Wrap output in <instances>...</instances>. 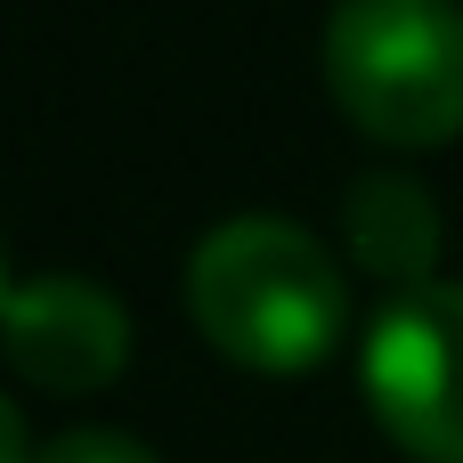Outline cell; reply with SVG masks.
I'll return each instance as SVG.
<instances>
[{
  "instance_id": "cell-7",
  "label": "cell",
  "mask_w": 463,
  "mask_h": 463,
  "mask_svg": "<svg viewBox=\"0 0 463 463\" xmlns=\"http://www.w3.org/2000/svg\"><path fill=\"white\" fill-rule=\"evenodd\" d=\"M0 463H33V448H24V415L0 399Z\"/></svg>"
},
{
  "instance_id": "cell-8",
  "label": "cell",
  "mask_w": 463,
  "mask_h": 463,
  "mask_svg": "<svg viewBox=\"0 0 463 463\" xmlns=\"http://www.w3.org/2000/svg\"><path fill=\"white\" fill-rule=\"evenodd\" d=\"M8 293H16V285H8V260H0V309H8Z\"/></svg>"
},
{
  "instance_id": "cell-1",
  "label": "cell",
  "mask_w": 463,
  "mask_h": 463,
  "mask_svg": "<svg viewBox=\"0 0 463 463\" xmlns=\"http://www.w3.org/2000/svg\"><path fill=\"white\" fill-rule=\"evenodd\" d=\"M187 317L228 366L309 374L342 342L350 293H342L334 252L301 220L244 212V220H220L187 252Z\"/></svg>"
},
{
  "instance_id": "cell-2",
  "label": "cell",
  "mask_w": 463,
  "mask_h": 463,
  "mask_svg": "<svg viewBox=\"0 0 463 463\" xmlns=\"http://www.w3.org/2000/svg\"><path fill=\"white\" fill-rule=\"evenodd\" d=\"M326 90L383 146H439L463 130V8L456 0H334Z\"/></svg>"
},
{
  "instance_id": "cell-4",
  "label": "cell",
  "mask_w": 463,
  "mask_h": 463,
  "mask_svg": "<svg viewBox=\"0 0 463 463\" xmlns=\"http://www.w3.org/2000/svg\"><path fill=\"white\" fill-rule=\"evenodd\" d=\"M0 350L24 383H41L57 399H81V391H106L130 366V317L90 277H33L0 309Z\"/></svg>"
},
{
  "instance_id": "cell-5",
  "label": "cell",
  "mask_w": 463,
  "mask_h": 463,
  "mask_svg": "<svg viewBox=\"0 0 463 463\" xmlns=\"http://www.w3.org/2000/svg\"><path fill=\"white\" fill-rule=\"evenodd\" d=\"M342 236H350V260L391 285V293H415L431 285L439 269V203L407 179V171H366L350 179L342 195Z\"/></svg>"
},
{
  "instance_id": "cell-6",
  "label": "cell",
  "mask_w": 463,
  "mask_h": 463,
  "mask_svg": "<svg viewBox=\"0 0 463 463\" xmlns=\"http://www.w3.org/2000/svg\"><path fill=\"white\" fill-rule=\"evenodd\" d=\"M33 463H155V448H138L130 431H57L49 448H33Z\"/></svg>"
},
{
  "instance_id": "cell-3",
  "label": "cell",
  "mask_w": 463,
  "mask_h": 463,
  "mask_svg": "<svg viewBox=\"0 0 463 463\" xmlns=\"http://www.w3.org/2000/svg\"><path fill=\"white\" fill-rule=\"evenodd\" d=\"M358 383L374 423L415 463H463V285L391 293L366 326Z\"/></svg>"
}]
</instances>
